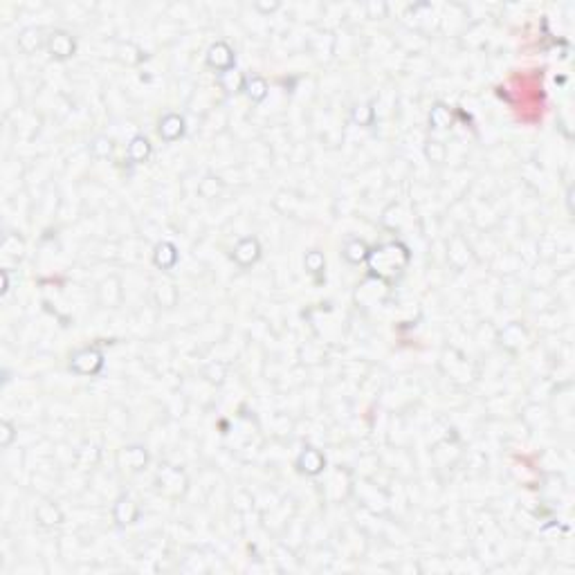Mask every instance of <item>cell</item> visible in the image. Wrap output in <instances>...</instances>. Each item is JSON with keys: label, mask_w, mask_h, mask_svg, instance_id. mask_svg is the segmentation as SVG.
Wrapping results in <instances>:
<instances>
[{"label": "cell", "mask_w": 575, "mask_h": 575, "mask_svg": "<svg viewBox=\"0 0 575 575\" xmlns=\"http://www.w3.org/2000/svg\"><path fill=\"white\" fill-rule=\"evenodd\" d=\"M146 153H149V142H146V139H142V137H137L133 142V146H131V155H133L135 160H142Z\"/></svg>", "instance_id": "obj_1"}]
</instances>
